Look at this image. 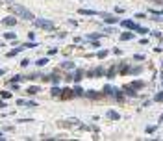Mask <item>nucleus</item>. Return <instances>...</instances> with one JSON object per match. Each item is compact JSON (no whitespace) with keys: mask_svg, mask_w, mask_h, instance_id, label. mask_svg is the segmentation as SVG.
<instances>
[{"mask_svg":"<svg viewBox=\"0 0 163 141\" xmlns=\"http://www.w3.org/2000/svg\"><path fill=\"white\" fill-rule=\"evenodd\" d=\"M6 28H13V26H17V22H19V17L17 15H13V13H9L7 17H4L2 20H0Z\"/></svg>","mask_w":163,"mask_h":141,"instance_id":"39448f33","label":"nucleus"},{"mask_svg":"<svg viewBox=\"0 0 163 141\" xmlns=\"http://www.w3.org/2000/svg\"><path fill=\"white\" fill-rule=\"evenodd\" d=\"M41 93V86H28L26 87V95H30V97H35V95H39Z\"/></svg>","mask_w":163,"mask_h":141,"instance_id":"6ab92c4d","label":"nucleus"},{"mask_svg":"<svg viewBox=\"0 0 163 141\" xmlns=\"http://www.w3.org/2000/svg\"><path fill=\"white\" fill-rule=\"evenodd\" d=\"M148 35H152V37H156V39H161V37H163L160 30H150V33H148Z\"/></svg>","mask_w":163,"mask_h":141,"instance_id":"58836bf2","label":"nucleus"},{"mask_svg":"<svg viewBox=\"0 0 163 141\" xmlns=\"http://www.w3.org/2000/svg\"><path fill=\"white\" fill-rule=\"evenodd\" d=\"M130 86H134L137 91H141V89H145V87H147V82H145V80H141V78H135V80H132V82H130Z\"/></svg>","mask_w":163,"mask_h":141,"instance_id":"a211bd4d","label":"nucleus"},{"mask_svg":"<svg viewBox=\"0 0 163 141\" xmlns=\"http://www.w3.org/2000/svg\"><path fill=\"white\" fill-rule=\"evenodd\" d=\"M9 11H11L13 15H17L19 19H22V20H28V22H33V20H35V15H33L26 6H22V4H17V2L9 4Z\"/></svg>","mask_w":163,"mask_h":141,"instance_id":"f257e3e1","label":"nucleus"},{"mask_svg":"<svg viewBox=\"0 0 163 141\" xmlns=\"http://www.w3.org/2000/svg\"><path fill=\"white\" fill-rule=\"evenodd\" d=\"M69 24H71V26H78V20H74V19H69Z\"/></svg>","mask_w":163,"mask_h":141,"instance_id":"864d4df0","label":"nucleus"},{"mask_svg":"<svg viewBox=\"0 0 163 141\" xmlns=\"http://www.w3.org/2000/svg\"><path fill=\"white\" fill-rule=\"evenodd\" d=\"M161 45H163V37H161Z\"/></svg>","mask_w":163,"mask_h":141,"instance_id":"e2e57ef3","label":"nucleus"},{"mask_svg":"<svg viewBox=\"0 0 163 141\" xmlns=\"http://www.w3.org/2000/svg\"><path fill=\"white\" fill-rule=\"evenodd\" d=\"M19 65H20V67H22V69H26V67H28V65H30V59H28V58H22V59H20V61H19Z\"/></svg>","mask_w":163,"mask_h":141,"instance_id":"ea45409f","label":"nucleus"},{"mask_svg":"<svg viewBox=\"0 0 163 141\" xmlns=\"http://www.w3.org/2000/svg\"><path fill=\"white\" fill-rule=\"evenodd\" d=\"M4 39L6 41H17V33L15 32H4Z\"/></svg>","mask_w":163,"mask_h":141,"instance_id":"2f4dec72","label":"nucleus"},{"mask_svg":"<svg viewBox=\"0 0 163 141\" xmlns=\"http://www.w3.org/2000/svg\"><path fill=\"white\" fill-rule=\"evenodd\" d=\"M158 132V126L152 125V126H147V134H156Z\"/></svg>","mask_w":163,"mask_h":141,"instance_id":"a19ab883","label":"nucleus"},{"mask_svg":"<svg viewBox=\"0 0 163 141\" xmlns=\"http://www.w3.org/2000/svg\"><path fill=\"white\" fill-rule=\"evenodd\" d=\"M134 39H135V32L132 30H124L121 33V41H134Z\"/></svg>","mask_w":163,"mask_h":141,"instance_id":"f3484780","label":"nucleus"},{"mask_svg":"<svg viewBox=\"0 0 163 141\" xmlns=\"http://www.w3.org/2000/svg\"><path fill=\"white\" fill-rule=\"evenodd\" d=\"M22 45H24V48H35V46H39V43H37V41H30V39H28V41H24Z\"/></svg>","mask_w":163,"mask_h":141,"instance_id":"f704fd0d","label":"nucleus"},{"mask_svg":"<svg viewBox=\"0 0 163 141\" xmlns=\"http://www.w3.org/2000/svg\"><path fill=\"white\" fill-rule=\"evenodd\" d=\"M59 69H61V71H74V69H76V63H74L72 59H65V61L59 63Z\"/></svg>","mask_w":163,"mask_h":141,"instance_id":"f8f14e48","label":"nucleus"},{"mask_svg":"<svg viewBox=\"0 0 163 141\" xmlns=\"http://www.w3.org/2000/svg\"><path fill=\"white\" fill-rule=\"evenodd\" d=\"M113 91H115V86H111V84H106V86L102 87L104 97H113Z\"/></svg>","mask_w":163,"mask_h":141,"instance_id":"a878e982","label":"nucleus"},{"mask_svg":"<svg viewBox=\"0 0 163 141\" xmlns=\"http://www.w3.org/2000/svg\"><path fill=\"white\" fill-rule=\"evenodd\" d=\"M161 69H163V61H161Z\"/></svg>","mask_w":163,"mask_h":141,"instance_id":"680f3d73","label":"nucleus"},{"mask_svg":"<svg viewBox=\"0 0 163 141\" xmlns=\"http://www.w3.org/2000/svg\"><path fill=\"white\" fill-rule=\"evenodd\" d=\"M82 41H84V39H82V37H80V35H76V37H74V45H80V43H82Z\"/></svg>","mask_w":163,"mask_h":141,"instance_id":"8fccbe9b","label":"nucleus"},{"mask_svg":"<svg viewBox=\"0 0 163 141\" xmlns=\"http://www.w3.org/2000/svg\"><path fill=\"white\" fill-rule=\"evenodd\" d=\"M78 15H84V17H95V15H98V11H97V9H89V7H80V9H78Z\"/></svg>","mask_w":163,"mask_h":141,"instance_id":"4468645a","label":"nucleus"},{"mask_svg":"<svg viewBox=\"0 0 163 141\" xmlns=\"http://www.w3.org/2000/svg\"><path fill=\"white\" fill-rule=\"evenodd\" d=\"M63 80V76H59V69L58 71H52L50 74H48V82L52 84V86H56V84H59Z\"/></svg>","mask_w":163,"mask_h":141,"instance_id":"9d476101","label":"nucleus"},{"mask_svg":"<svg viewBox=\"0 0 163 141\" xmlns=\"http://www.w3.org/2000/svg\"><path fill=\"white\" fill-rule=\"evenodd\" d=\"M134 59L139 61V63H143V61H147V56L145 54H134Z\"/></svg>","mask_w":163,"mask_h":141,"instance_id":"4c0bfd02","label":"nucleus"},{"mask_svg":"<svg viewBox=\"0 0 163 141\" xmlns=\"http://www.w3.org/2000/svg\"><path fill=\"white\" fill-rule=\"evenodd\" d=\"M72 74H74V84H80V82L84 80V76H85V71H84V69H78V67H76V69L72 71Z\"/></svg>","mask_w":163,"mask_h":141,"instance_id":"2eb2a0df","label":"nucleus"},{"mask_svg":"<svg viewBox=\"0 0 163 141\" xmlns=\"http://www.w3.org/2000/svg\"><path fill=\"white\" fill-rule=\"evenodd\" d=\"M128 74H130V76H139V74H143V65H135V67H130Z\"/></svg>","mask_w":163,"mask_h":141,"instance_id":"393cba45","label":"nucleus"},{"mask_svg":"<svg viewBox=\"0 0 163 141\" xmlns=\"http://www.w3.org/2000/svg\"><path fill=\"white\" fill-rule=\"evenodd\" d=\"M72 87H74V95H76L78 99H82V97H85V89H84V87H82L80 84H74Z\"/></svg>","mask_w":163,"mask_h":141,"instance_id":"c85d7f7f","label":"nucleus"},{"mask_svg":"<svg viewBox=\"0 0 163 141\" xmlns=\"http://www.w3.org/2000/svg\"><path fill=\"white\" fill-rule=\"evenodd\" d=\"M109 56V50H106V48H98L97 50V54H95V58L97 59H106Z\"/></svg>","mask_w":163,"mask_h":141,"instance_id":"cd10ccee","label":"nucleus"},{"mask_svg":"<svg viewBox=\"0 0 163 141\" xmlns=\"http://www.w3.org/2000/svg\"><path fill=\"white\" fill-rule=\"evenodd\" d=\"M6 74V69H0V76H4Z\"/></svg>","mask_w":163,"mask_h":141,"instance_id":"13d9d810","label":"nucleus"},{"mask_svg":"<svg viewBox=\"0 0 163 141\" xmlns=\"http://www.w3.org/2000/svg\"><path fill=\"white\" fill-rule=\"evenodd\" d=\"M106 117H108L109 121H121V113L115 112V110H108V112H106Z\"/></svg>","mask_w":163,"mask_h":141,"instance_id":"b1692460","label":"nucleus"},{"mask_svg":"<svg viewBox=\"0 0 163 141\" xmlns=\"http://www.w3.org/2000/svg\"><path fill=\"white\" fill-rule=\"evenodd\" d=\"M160 11H161V15H163V7H161V9H160Z\"/></svg>","mask_w":163,"mask_h":141,"instance_id":"052dcab7","label":"nucleus"},{"mask_svg":"<svg viewBox=\"0 0 163 141\" xmlns=\"http://www.w3.org/2000/svg\"><path fill=\"white\" fill-rule=\"evenodd\" d=\"M124 30H132V32H135L137 28H139V22L135 20V19H121V22H119Z\"/></svg>","mask_w":163,"mask_h":141,"instance_id":"20e7f679","label":"nucleus"},{"mask_svg":"<svg viewBox=\"0 0 163 141\" xmlns=\"http://www.w3.org/2000/svg\"><path fill=\"white\" fill-rule=\"evenodd\" d=\"M76 95H74V87H71V86H67V87H61V100H67V99H74Z\"/></svg>","mask_w":163,"mask_h":141,"instance_id":"1a4fd4ad","label":"nucleus"},{"mask_svg":"<svg viewBox=\"0 0 163 141\" xmlns=\"http://www.w3.org/2000/svg\"><path fill=\"white\" fill-rule=\"evenodd\" d=\"M115 76H119V67H117V65H111L109 69H106V76H104V78L113 80Z\"/></svg>","mask_w":163,"mask_h":141,"instance_id":"ddd939ff","label":"nucleus"},{"mask_svg":"<svg viewBox=\"0 0 163 141\" xmlns=\"http://www.w3.org/2000/svg\"><path fill=\"white\" fill-rule=\"evenodd\" d=\"M122 91H124V95H126L128 99H137V97H139V93H137V89H135L134 86H130V84H126V86H122Z\"/></svg>","mask_w":163,"mask_h":141,"instance_id":"0eeeda50","label":"nucleus"},{"mask_svg":"<svg viewBox=\"0 0 163 141\" xmlns=\"http://www.w3.org/2000/svg\"><path fill=\"white\" fill-rule=\"evenodd\" d=\"M113 54H115V56H122V50H121V48H113Z\"/></svg>","mask_w":163,"mask_h":141,"instance_id":"603ef678","label":"nucleus"},{"mask_svg":"<svg viewBox=\"0 0 163 141\" xmlns=\"http://www.w3.org/2000/svg\"><path fill=\"white\" fill-rule=\"evenodd\" d=\"M158 123H163V113L160 115V117H158Z\"/></svg>","mask_w":163,"mask_h":141,"instance_id":"4d7b16f0","label":"nucleus"},{"mask_svg":"<svg viewBox=\"0 0 163 141\" xmlns=\"http://www.w3.org/2000/svg\"><path fill=\"white\" fill-rule=\"evenodd\" d=\"M6 138H4V132H0V141H4Z\"/></svg>","mask_w":163,"mask_h":141,"instance_id":"bf43d9fd","label":"nucleus"},{"mask_svg":"<svg viewBox=\"0 0 163 141\" xmlns=\"http://www.w3.org/2000/svg\"><path fill=\"white\" fill-rule=\"evenodd\" d=\"M7 108V100L6 99H0V110H6Z\"/></svg>","mask_w":163,"mask_h":141,"instance_id":"a18cd8bd","label":"nucleus"},{"mask_svg":"<svg viewBox=\"0 0 163 141\" xmlns=\"http://www.w3.org/2000/svg\"><path fill=\"white\" fill-rule=\"evenodd\" d=\"M28 39L30 41H35V32H28Z\"/></svg>","mask_w":163,"mask_h":141,"instance_id":"09e8293b","label":"nucleus"},{"mask_svg":"<svg viewBox=\"0 0 163 141\" xmlns=\"http://www.w3.org/2000/svg\"><path fill=\"white\" fill-rule=\"evenodd\" d=\"M150 104H152V100H145V102H143V104H141V106H143V108H148V106H150Z\"/></svg>","mask_w":163,"mask_h":141,"instance_id":"5fc2aeb1","label":"nucleus"},{"mask_svg":"<svg viewBox=\"0 0 163 141\" xmlns=\"http://www.w3.org/2000/svg\"><path fill=\"white\" fill-rule=\"evenodd\" d=\"M26 78L22 76V74H13V76H9L7 80H6V84H11V82H24Z\"/></svg>","mask_w":163,"mask_h":141,"instance_id":"c756f323","label":"nucleus"},{"mask_svg":"<svg viewBox=\"0 0 163 141\" xmlns=\"http://www.w3.org/2000/svg\"><path fill=\"white\" fill-rule=\"evenodd\" d=\"M102 32H106L108 35H111V33H113V32H117V30H115V26H113V24H108V26H106Z\"/></svg>","mask_w":163,"mask_h":141,"instance_id":"e433bc0d","label":"nucleus"},{"mask_svg":"<svg viewBox=\"0 0 163 141\" xmlns=\"http://www.w3.org/2000/svg\"><path fill=\"white\" fill-rule=\"evenodd\" d=\"M106 35H108L106 32H91V33H87V35H85V39L95 41V39H102V37H106Z\"/></svg>","mask_w":163,"mask_h":141,"instance_id":"dca6fc26","label":"nucleus"},{"mask_svg":"<svg viewBox=\"0 0 163 141\" xmlns=\"http://www.w3.org/2000/svg\"><path fill=\"white\" fill-rule=\"evenodd\" d=\"M111 99H115L119 104H122V102H124V99H126V95H124L122 87H115V91H113V97H111Z\"/></svg>","mask_w":163,"mask_h":141,"instance_id":"9b49d317","label":"nucleus"},{"mask_svg":"<svg viewBox=\"0 0 163 141\" xmlns=\"http://www.w3.org/2000/svg\"><path fill=\"white\" fill-rule=\"evenodd\" d=\"M154 102H163V91H160V93L154 95Z\"/></svg>","mask_w":163,"mask_h":141,"instance_id":"79ce46f5","label":"nucleus"},{"mask_svg":"<svg viewBox=\"0 0 163 141\" xmlns=\"http://www.w3.org/2000/svg\"><path fill=\"white\" fill-rule=\"evenodd\" d=\"M17 106H19V108H28V110H33V108H37L39 104H37L35 100H24V99H17Z\"/></svg>","mask_w":163,"mask_h":141,"instance_id":"6e6552de","label":"nucleus"},{"mask_svg":"<svg viewBox=\"0 0 163 141\" xmlns=\"http://www.w3.org/2000/svg\"><path fill=\"white\" fill-rule=\"evenodd\" d=\"M134 19L135 20H145V19H148V11H137L134 15Z\"/></svg>","mask_w":163,"mask_h":141,"instance_id":"7c9ffc66","label":"nucleus"},{"mask_svg":"<svg viewBox=\"0 0 163 141\" xmlns=\"http://www.w3.org/2000/svg\"><path fill=\"white\" fill-rule=\"evenodd\" d=\"M63 126H69V128H78V125H80V121L76 119V117H71V119H65V123H61Z\"/></svg>","mask_w":163,"mask_h":141,"instance_id":"412c9836","label":"nucleus"},{"mask_svg":"<svg viewBox=\"0 0 163 141\" xmlns=\"http://www.w3.org/2000/svg\"><path fill=\"white\" fill-rule=\"evenodd\" d=\"M135 33H139V35H148V33H150V30H148L147 26H141V24H139V28L135 30Z\"/></svg>","mask_w":163,"mask_h":141,"instance_id":"72a5a7b5","label":"nucleus"},{"mask_svg":"<svg viewBox=\"0 0 163 141\" xmlns=\"http://www.w3.org/2000/svg\"><path fill=\"white\" fill-rule=\"evenodd\" d=\"M33 26L39 28V30H43V32H52V30H56L54 20H48V19H43V17L35 19V20H33Z\"/></svg>","mask_w":163,"mask_h":141,"instance_id":"f03ea898","label":"nucleus"},{"mask_svg":"<svg viewBox=\"0 0 163 141\" xmlns=\"http://www.w3.org/2000/svg\"><path fill=\"white\" fill-rule=\"evenodd\" d=\"M139 45H148V39H147V37H141V39H139Z\"/></svg>","mask_w":163,"mask_h":141,"instance_id":"3c124183","label":"nucleus"},{"mask_svg":"<svg viewBox=\"0 0 163 141\" xmlns=\"http://www.w3.org/2000/svg\"><path fill=\"white\" fill-rule=\"evenodd\" d=\"M13 2H17V0H0V4H13Z\"/></svg>","mask_w":163,"mask_h":141,"instance_id":"6e6d98bb","label":"nucleus"},{"mask_svg":"<svg viewBox=\"0 0 163 141\" xmlns=\"http://www.w3.org/2000/svg\"><path fill=\"white\" fill-rule=\"evenodd\" d=\"M58 52H59V50H58L56 46H52V48H48V52H46V56H56Z\"/></svg>","mask_w":163,"mask_h":141,"instance_id":"37998d69","label":"nucleus"},{"mask_svg":"<svg viewBox=\"0 0 163 141\" xmlns=\"http://www.w3.org/2000/svg\"><path fill=\"white\" fill-rule=\"evenodd\" d=\"M113 13H117V15H122V13H124V7H121V6H117V7L113 9Z\"/></svg>","mask_w":163,"mask_h":141,"instance_id":"c03bdc74","label":"nucleus"},{"mask_svg":"<svg viewBox=\"0 0 163 141\" xmlns=\"http://www.w3.org/2000/svg\"><path fill=\"white\" fill-rule=\"evenodd\" d=\"M148 15H152V17H163L161 11H160V9H156V7H150V9H148Z\"/></svg>","mask_w":163,"mask_h":141,"instance_id":"c9c22d12","label":"nucleus"},{"mask_svg":"<svg viewBox=\"0 0 163 141\" xmlns=\"http://www.w3.org/2000/svg\"><path fill=\"white\" fill-rule=\"evenodd\" d=\"M56 37H59V39H65V37H67V32H58V33H56Z\"/></svg>","mask_w":163,"mask_h":141,"instance_id":"49530a36","label":"nucleus"},{"mask_svg":"<svg viewBox=\"0 0 163 141\" xmlns=\"http://www.w3.org/2000/svg\"><path fill=\"white\" fill-rule=\"evenodd\" d=\"M154 52H156V54L163 52V45H158V46H154Z\"/></svg>","mask_w":163,"mask_h":141,"instance_id":"de8ad7c7","label":"nucleus"},{"mask_svg":"<svg viewBox=\"0 0 163 141\" xmlns=\"http://www.w3.org/2000/svg\"><path fill=\"white\" fill-rule=\"evenodd\" d=\"M93 76H95V78H104V76H106V69H104L102 65L95 67V69H93Z\"/></svg>","mask_w":163,"mask_h":141,"instance_id":"5701e85b","label":"nucleus"},{"mask_svg":"<svg viewBox=\"0 0 163 141\" xmlns=\"http://www.w3.org/2000/svg\"><path fill=\"white\" fill-rule=\"evenodd\" d=\"M0 99L11 100V99H13V93H11V91H7V89H2V91H0Z\"/></svg>","mask_w":163,"mask_h":141,"instance_id":"473e14b6","label":"nucleus"},{"mask_svg":"<svg viewBox=\"0 0 163 141\" xmlns=\"http://www.w3.org/2000/svg\"><path fill=\"white\" fill-rule=\"evenodd\" d=\"M98 17H102L106 24H113V26H115V24H119V22H121V19H119V17H117L115 13H106V11H98Z\"/></svg>","mask_w":163,"mask_h":141,"instance_id":"7ed1b4c3","label":"nucleus"},{"mask_svg":"<svg viewBox=\"0 0 163 141\" xmlns=\"http://www.w3.org/2000/svg\"><path fill=\"white\" fill-rule=\"evenodd\" d=\"M117 67H119V74H121V76L128 74V71H130V65H128L126 61H119V65H117Z\"/></svg>","mask_w":163,"mask_h":141,"instance_id":"4be33fe9","label":"nucleus"},{"mask_svg":"<svg viewBox=\"0 0 163 141\" xmlns=\"http://www.w3.org/2000/svg\"><path fill=\"white\" fill-rule=\"evenodd\" d=\"M85 99H89V100H102L104 99V93L102 91H97V89H87L85 91Z\"/></svg>","mask_w":163,"mask_h":141,"instance_id":"423d86ee","label":"nucleus"},{"mask_svg":"<svg viewBox=\"0 0 163 141\" xmlns=\"http://www.w3.org/2000/svg\"><path fill=\"white\" fill-rule=\"evenodd\" d=\"M161 86H163V80H161Z\"/></svg>","mask_w":163,"mask_h":141,"instance_id":"0e129e2a","label":"nucleus"},{"mask_svg":"<svg viewBox=\"0 0 163 141\" xmlns=\"http://www.w3.org/2000/svg\"><path fill=\"white\" fill-rule=\"evenodd\" d=\"M48 61H50V56H43V58H37V59H35V67H37V69H43L45 65H48Z\"/></svg>","mask_w":163,"mask_h":141,"instance_id":"aec40b11","label":"nucleus"},{"mask_svg":"<svg viewBox=\"0 0 163 141\" xmlns=\"http://www.w3.org/2000/svg\"><path fill=\"white\" fill-rule=\"evenodd\" d=\"M50 97H52V99H59V97H61V87H59L58 84L50 87Z\"/></svg>","mask_w":163,"mask_h":141,"instance_id":"bb28decb","label":"nucleus"}]
</instances>
